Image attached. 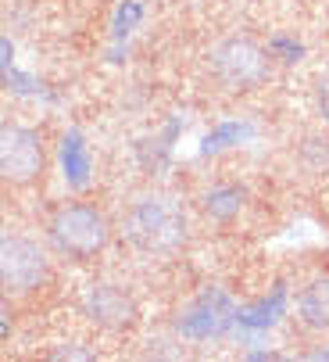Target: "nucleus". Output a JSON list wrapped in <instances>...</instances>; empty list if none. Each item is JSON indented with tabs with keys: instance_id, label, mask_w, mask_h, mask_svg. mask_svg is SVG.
I'll return each mask as SVG.
<instances>
[{
	"instance_id": "1",
	"label": "nucleus",
	"mask_w": 329,
	"mask_h": 362,
	"mask_svg": "<svg viewBox=\"0 0 329 362\" xmlns=\"http://www.w3.org/2000/svg\"><path fill=\"white\" fill-rule=\"evenodd\" d=\"M122 237L126 244L150 258V262H169L190 244V216L179 194L172 190H140L122 216Z\"/></svg>"
},
{
	"instance_id": "2",
	"label": "nucleus",
	"mask_w": 329,
	"mask_h": 362,
	"mask_svg": "<svg viewBox=\"0 0 329 362\" xmlns=\"http://www.w3.org/2000/svg\"><path fill=\"white\" fill-rule=\"evenodd\" d=\"M208 76L226 93H251L261 83H268L272 58L254 36L229 33V36H218L208 47Z\"/></svg>"
},
{
	"instance_id": "3",
	"label": "nucleus",
	"mask_w": 329,
	"mask_h": 362,
	"mask_svg": "<svg viewBox=\"0 0 329 362\" xmlns=\"http://www.w3.org/2000/svg\"><path fill=\"white\" fill-rule=\"evenodd\" d=\"M47 240L50 247L76 258V262H86V258L100 255L112 240V219H107L97 204L86 201H68L61 209H54L47 219Z\"/></svg>"
},
{
	"instance_id": "4",
	"label": "nucleus",
	"mask_w": 329,
	"mask_h": 362,
	"mask_svg": "<svg viewBox=\"0 0 329 362\" xmlns=\"http://www.w3.org/2000/svg\"><path fill=\"white\" fill-rule=\"evenodd\" d=\"M47 276H50L47 251L32 237L8 230L4 240H0V280H4V291L11 298H22V294L40 291Z\"/></svg>"
},
{
	"instance_id": "5",
	"label": "nucleus",
	"mask_w": 329,
	"mask_h": 362,
	"mask_svg": "<svg viewBox=\"0 0 329 362\" xmlns=\"http://www.w3.org/2000/svg\"><path fill=\"white\" fill-rule=\"evenodd\" d=\"M47 147L32 126H4L0 133V176L11 187H29L43 176Z\"/></svg>"
},
{
	"instance_id": "6",
	"label": "nucleus",
	"mask_w": 329,
	"mask_h": 362,
	"mask_svg": "<svg viewBox=\"0 0 329 362\" xmlns=\"http://www.w3.org/2000/svg\"><path fill=\"white\" fill-rule=\"evenodd\" d=\"M83 313L90 323H97L100 330H126L136 323V298L119 287V284H107V280H97L83 291Z\"/></svg>"
},
{
	"instance_id": "7",
	"label": "nucleus",
	"mask_w": 329,
	"mask_h": 362,
	"mask_svg": "<svg viewBox=\"0 0 329 362\" xmlns=\"http://www.w3.org/2000/svg\"><path fill=\"white\" fill-rule=\"evenodd\" d=\"M297 323L311 334H329V276H315L297 291Z\"/></svg>"
},
{
	"instance_id": "8",
	"label": "nucleus",
	"mask_w": 329,
	"mask_h": 362,
	"mask_svg": "<svg viewBox=\"0 0 329 362\" xmlns=\"http://www.w3.org/2000/svg\"><path fill=\"white\" fill-rule=\"evenodd\" d=\"M201 209H204V216L215 219V223H229V219H237V216L247 209V190L237 187V183H218V187L204 190Z\"/></svg>"
},
{
	"instance_id": "9",
	"label": "nucleus",
	"mask_w": 329,
	"mask_h": 362,
	"mask_svg": "<svg viewBox=\"0 0 329 362\" xmlns=\"http://www.w3.org/2000/svg\"><path fill=\"white\" fill-rule=\"evenodd\" d=\"M315 112H318V119H322V126L329 129V76L318 83V90H315Z\"/></svg>"
}]
</instances>
